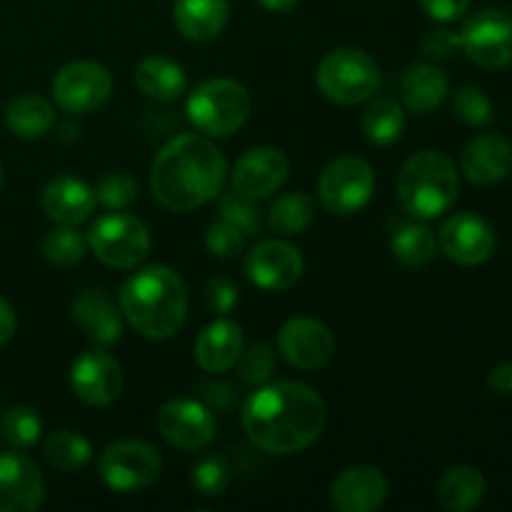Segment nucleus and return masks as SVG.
<instances>
[{"mask_svg":"<svg viewBox=\"0 0 512 512\" xmlns=\"http://www.w3.org/2000/svg\"><path fill=\"white\" fill-rule=\"evenodd\" d=\"M250 115V95L230 78L205 80L190 93L188 118L200 133L213 138H230L245 125Z\"/></svg>","mask_w":512,"mask_h":512,"instance_id":"5","label":"nucleus"},{"mask_svg":"<svg viewBox=\"0 0 512 512\" xmlns=\"http://www.w3.org/2000/svg\"><path fill=\"white\" fill-rule=\"evenodd\" d=\"M512 168V145L503 135H480L460 155V170L475 185L500 183Z\"/></svg>","mask_w":512,"mask_h":512,"instance_id":"20","label":"nucleus"},{"mask_svg":"<svg viewBox=\"0 0 512 512\" xmlns=\"http://www.w3.org/2000/svg\"><path fill=\"white\" fill-rule=\"evenodd\" d=\"M95 203L105 205L108 210H123L138 198V183L130 173H108L100 178V183L95 185Z\"/></svg>","mask_w":512,"mask_h":512,"instance_id":"36","label":"nucleus"},{"mask_svg":"<svg viewBox=\"0 0 512 512\" xmlns=\"http://www.w3.org/2000/svg\"><path fill=\"white\" fill-rule=\"evenodd\" d=\"M95 208V193L88 183L73 175L53 178L43 190V210L53 223L80 225Z\"/></svg>","mask_w":512,"mask_h":512,"instance_id":"21","label":"nucleus"},{"mask_svg":"<svg viewBox=\"0 0 512 512\" xmlns=\"http://www.w3.org/2000/svg\"><path fill=\"white\" fill-rule=\"evenodd\" d=\"M135 85L148 98L168 103V100L180 98L185 93L188 78L175 60L163 58V55H150V58L140 60V65L135 68Z\"/></svg>","mask_w":512,"mask_h":512,"instance_id":"26","label":"nucleus"},{"mask_svg":"<svg viewBox=\"0 0 512 512\" xmlns=\"http://www.w3.org/2000/svg\"><path fill=\"white\" fill-rule=\"evenodd\" d=\"M98 470L115 493H138L160 478L163 460L145 440H115L100 453Z\"/></svg>","mask_w":512,"mask_h":512,"instance_id":"8","label":"nucleus"},{"mask_svg":"<svg viewBox=\"0 0 512 512\" xmlns=\"http://www.w3.org/2000/svg\"><path fill=\"white\" fill-rule=\"evenodd\" d=\"M490 390L500 395H512V363H500L488 375Z\"/></svg>","mask_w":512,"mask_h":512,"instance_id":"44","label":"nucleus"},{"mask_svg":"<svg viewBox=\"0 0 512 512\" xmlns=\"http://www.w3.org/2000/svg\"><path fill=\"white\" fill-rule=\"evenodd\" d=\"M400 95L413 113H433L448 95V78L430 63H413L400 78Z\"/></svg>","mask_w":512,"mask_h":512,"instance_id":"25","label":"nucleus"},{"mask_svg":"<svg viewBox=\"0 0 512 512\" xmlns=\"http://www.w3.org/2000/svg\"><path fill=\"white\" fill-rule=\"evenodd\" d=\"M70 388L93 408L115 403L123 390V373L113 355L103 350H85L70 365Z\"/></svg>","mask_w":512,"mask_h":512,"instance_id":"13","label":"nucleus"},{"mask_svg":"<svg viewBox=\"0 0 512 512\" xmlns=\"http://www.w3.org/2000/svg\"><path fill=\"white\" fill-rule=\"evenodd\" d=\"M460 48V33L448 28H430L423 35V53L433 60L453 58L455 50Z\"/></svg>","mask_w":512,"mask_h":512,"instance_id":"41","label":"nucleus"},{"mask_svg":"<svg viewBox=\"0 0 512 512\" xmlns=\"http://www.w3.org/2000/svg\"><path fill=\"white\" fill-rule=\"evenodd\" d=\"M0 185H3V168H0Z\"/></svg>","mask_w":512,"mask_h":512,"instance_id":"47","label":"nucleus"},{"mask_svg":"<svg viewBox=\"0 0 512 512\" xmlns=\"http://www.w3.org/2000/svg\"><path fill=\"white\" fill-rule=\"evenodd\" d=\"M245 238L248 235L238 228L230 220H218L208 228V235H205V245H208L210 253L215 258H235V255L243 253L245 248Z\"/></svg>","mask_w":512,"mask_h":512,"instance_id":"38","label":"nucleus"},{"mask_svg":"<svg viewBox=\"0 0 512 512\" xmlns=\"http://www.w3.org/2000/svg\"><path fill=\"white\" fill-rule=\"evenodd\" d=\"M190 485L203 498H218L228 490L230 485V468L223 458L218 455H208L195 463L193 473H190Z\"/></svg>","mask_w":512,"mask_h":512,"instance_id":"35","label":"nucleus"},{"mask_svg":"<svg viewBox=\"0 0 512 512\" xmlns=\"http://www.w3.org/2000/svg\"><path fill=\"white\" fill-rule=\"evenodd\" d=\"M315 205L305 193H288L275 200L268 210V225L280 235H298L313 223Z\"/></svg>","mask_w":512,"mask_h":512,"instance_id":"32","label":"nucleus"},{"mask_svg":"<svg viewBox=\"0 0 512 512\" xmlns=\"http://www.w3.org/2000/svg\"><path fill=\"white\" fill-rule=\"evenodd\" d=\"M43 455L50 468L60 470V473H75V470L85 468L90 463L93 448H90L88 438H83L80 433H73V430H55L45 440Z\"/></svg>","mask_w":512,"mask_h":512,"instance_id":"31","label":"nucleus"},{"mask_svg":"<svg viewBox=\"0 0 512 512\" xmlns=\"http://www.w3.org/2000/svg\"><path fill=\"white\" fill-rule=\"evenodd\" d=\"M43 253L53 265L68 268V265L80 263L85 258L88 238H83L73 225H60L43 238Z\"/></svg>","mask_w":512,"mask_h":512,"instance_id":"33","label":"nucleus"},{"mask_svg":"<svg viewBox=\"0 0 512 512\" xmlns=\"http://www.w3.org/2000/svg\"><path fill=\"white\" fill-rule=\"evenodd\" d=\"M420 5L433 20L450 23V20H458L468 10L470 0H420Z\"/></svg>","mask_w":512,"mask_h":512,"instance_id":"42","label":"nucleus"},{"mask_svg":"<svg viewBox=\"0 0 512 512\" xmlns=\"http://www.w3.org/2000/svg\"><path fill=\"white\" fill-rule=\"evenodd\" d=\"M278 350L295 368L318 370L333 358L335 338L320 320L293 318L280 328Z\"/></svg>","mask_w":512,"mask_h":512,"instance_id":"16","label":"nucleus"},{"mask_svg":"<svg viewBox=\"0 0 512 512\" xmlns=\"http://www.w3.org/2000/svg\"><path fill=\"white\" fill-rule=\"evenodd\" d=\"M240 373H243V380L250 385H263L265 380L273 375L275 368V355L270 350V345L258 343L248 350L245 355H240Z\"/></svg>","mask_w":512,"mask_h":512,"instance_id":"40","label":"nucleus"},{"mask_svg":"<svg viewBox=\"0 0 512 512\" xmlns=\"http://www.w3.org/2000/svg\"><path fill=\"white\" fill-rule=\"evenodd\" d=\"M45 483L23 453L0 455V512H33L43 505Z\"/></svg>","mask_w":512,"mask_h":512,"instance_id":"18","label":"nucleus"},{"mask_svg":"<svg viewBox=\"0 0 512 512\" xmlns=\"http://www.w3.org/2000/svg\"><path fill=\"white\" fill-rule=\"evenodd\" d=\"M458 185L453 160L440 150H423L400 168L395 190L405 213L430 220L450 210L458 198Z\"/></svg>","mask_w":512,"mask_h":512,"instance_id":"4","label":"nucleus"},{"mask_svg":"<svg viewBox=\"0 0 512 512\" xmlns=\"http://www.w3.org/2000/svg\"><path fill=\"white\" fill-rule=\"evenodd\" d=\"M73 318L83 328V333L100 345L118 343L123 335L118 308L100 290H85L73 300Z\"/></svg>","mask_w":512,"mask_h":512,"instance_id":"23","label":"nucleus"},{"mask_svg":"<svg viewBox=\"0 0 512 512\" xmlns=\"http://www.w3.org/2000/svg\"><path fill=\"white\" fill-rule=\"evenodd\" d=\"M210 300H213L215 310L228 313V310L238 303V290H235L228 280H213V283H210Z\"/></svg>","mask_w":512,"mask_h":512,"instance_id":"43","label":"nucleus"},{"mask_svg":"<svg viewBox=\"0 0 512 512\" xmlns=\"http://www.w3.org/2000/svg\"><path fill=\"white\" fill-rule=\"evenodd\" d=\"M193 353L205 373H225L243 355V328L235 320H215L200 330Z\"/></svg>","mask_w":512,"mask_h":512,"instance_id":"22","label":"nucleus"},{"mask_svg":"<svg viewBox=\"0 0 512 512\" xmlns=\"http://www.w3.org/2000/svg\"><path fill=\"white\" fill-rule=\"evenodd\" d=\"M260 3H263V8L273 10V13H285V10L293 8L298 0H260Z\"/></svg>","mask_w":512,"mask_h":512,"instance_id":"46","label":"nucleus"},{"mask_svg":"<svg viewBox=\"0 0 512 512\" xmlns=\"http://www.w3.org/2000/svg\"><path fill=\"white\" fill-rule=\"evenodd\" d=\"M55 103L70 115H88L103 108L113 95V75L93 60H75L53 78Z\"/></svg>","mask_w":512,"mask_h":512,"instance_id":"10","label":"nucleus"},{"mask_svg":"<svg viewBox=\"0 0 512 512\" xmlns=\"http://www.w3.org/2000/svg\"><path fill=\"white\" fill-rule=\"evenodd\" d=\"M5 123H8L10 133L18 135V138H43L53 128L55 110L40 95H20V98L10 100L8 108H5Z\"/></svg>","mask_w":512,"mask_h":512,"instance_id":"28","label":"nucleus"},{"mask_svg":"<svg viewBox=\"0 0 512 512\" xmlns=\"http://www.w3.org/2000/svg\"><path fill=\"white\" fill-rule=\"evenodd\" d=\"M375 173L363 158L343 155L320 173L318 198L333 215H353L365 208L373 195Z\"/></svg>","mask_w":512,"mask_h":512,"instance_id":"9","label":"nucleus"},{"mask_svg":"<svg viewBox=\"0 0 512 512\" xmlns=\"http://www.w3.org/2000/svg\"><path fill=\"white\" fill-rule=\"evenodd\" d=\"M405 130V113L395 98H375L363 113V133L373 145L398 143Z\"/></svg>","mask_w":512,"mask_h":512,"instance_id":"30","label":"nucleus"},{"mask_svg":"<svg viewBox=\"0 0 512 512\" xmlns=\"http://www.w3.org/2000/svg\"><path fill=\"white\" fill-rule=\"evenodd\" d=\"M220 215L230 223L238 225L245 235H255L263 228V220H260V210L255 208L253 200L240 198L238 193H230L225 198H220Z\"/></svg>","mask_w":512,"mask_h":512,"instance_id":"39","label":"nucleus"},{"mask_svg":"<svg viewBox=\"0 0 512 512\" xmlns=\"http://www.w3.org/2000/svg\"><path fill=\"white\" fill-rule=\"evenodd\" d=\"M460 48L480 68H508L512 65V15L498 8L475 13L460 30Z\"/></svg>","mask_w":512,"mask_h":512,"instance_id":"11","label":"nucleus"},{"mask_svg":"<svg viewBox=\"0 0 512 512\" xmlns=\"http://www.w3.org/2000/svg\"><path fill=\"white\" fill-rule=\"evenodd\" d=\"M290 163L283 150L278 148H253L240 155L233 170V193L245 200H263L283 188L288 180Z\"/></svg>","mask_w":512,"mask_h":512,"instance_id":"15","label":"nucleus"},{"mask_svg":"<svg viewBox=\"0 0 512 512\" xmlns=\"http://www.w3.org/2000/svg\"><path fill=\"white\" fill-rule=\"evenodd\" d=\"M438 248L435 233L428 225L420 223H398L390 238V250L395 258L408 268H420V265L430 263Z\"/></svg>","mask_w":512,"mask_h":512,"instance_id":"29","label":"nucleus"},{"mask_svg":"<svg viewBox=\"0 0 512 512\" xmlns=\"http://www.w3.org/2000/svg\"><path fill=\"white\" fill-rule=\"evenodd\" d=\"M453 110L463 123L468 125H485L493 120V103H490L488 95L483 93L475 85H465L455 93Z\"/></svg>","mask_w":512,"mask_h":512,"instance_id":"37","label":"nucleus"},{"mask_svg":"<svg viewBox=\"0 0 512 512\" xmlns=\"http://www.w3.org/2000/svg\"><path fill=\"white\" fill-rule=\"evenodd\" d=\"M15 325H18V320H15L13 308H10L8 300L0 298V345H5L10 338H13Z\"/></svg>","mask_w":512,"mask_h":512,"instance_id":"45","label":"nucleus"},{"mask_svg":"<svg viewBox=\"0 0 512 512\" xmlns=\"http://www.w3.org/2000/svg\"><path fill=\"white\" fill-rule=\"evenodd\" d=\"M320 93L338 105H358L370 100L380 88V68L368 53L358 48H338L318 65Z\"/></svg>","mask_w":512,"mask_h":512,"instance_id":"6","label":"nucleus"},{"mask_svg":"<svg viewBox=\"0 0 512 512\" xmlns=\"http://www.w3.org/2000/svg\"><path fill=\"white\" fill-rule=\"evenodd\" d=\"M303 268L300 250L285 240H265L255 245L245 258V273L250 283L268 293H283L293 288L303 275Z\"/></svg>","mask_w":512,"mask_h":512,"instance_id":"12","label":"nucleus"},{"mask_svg":"<svg viewBox=\"0 0 512 512\" xmlns=\"http://www.w3.org/2000/svg\"><path fill=\"white\" fill-rule=\"evenodd\" d=\"M240 420L255 448L273 455H293L320 438L328 410L310 385L283 380L255 390L245 400Z\"/></svg>","mask_w":512,"mask_h":512,"instance_id":"1","label":"nucleus"},{"mask_svg":"<svg viewBox=\"0 0 512 512\" xmlns=\"http://www.w3.org/2000/svg\"><path fill=\"white\" fill-rule=\"evenodd\" d=\"M228 0H175L173 20L188 40L203 43L223 33L228 23Z\"/></svg>","mask_w":512,"mask_h":512,"instance_id":"24","label":"nucleus"},{"mask_svg":"<svg viewBox=\"0 0 512 512\" xmlns=\"http://www.w3.org/2000/svg\"><path fill=\"white\" fill-rule=\"evenodd\" d=\"M228 160L223 150L200 135H178L170 140L150 168V190L163 208L190 213L210 203L223 190Z\"/></svg>","mask_w":512,"mask_h":512,"instance_id":"2","label":"nucleus"},{"mask_svg":"<svg viewBox=\"0 0 512 512\" xmlns=\"http://www.w3.org/2000/svg\"><path fill=\"white\" fill-rule=\"evenodd\" d=\"M388 500V480L378 468L355 465L330 485V503L340 512H373Z\"/></svg>","mask_w":512,"mask_h":512,"instance_id":"19","label":"nucleus"},{"mask_svg":"<svg viewBox=\"0 0 512 512\" xmlns=\"http://www.w3.org/2000/svg\"><path fill=\"white\" fill-rule=\"evenodd\" d=\"M3 433L13 448L28 450L40 440L43 423H40L38 413H35L33 408H28V405H15V408H10L8 415H5Z\"/></svg>","mask_w":512,"mask_h":512,"instance_id":"34","label":"nucleus"},{"mask_svg":"<svg viewBox=\"0 0 512 512\" xmlns=\"http://www.w3.org/2000/svg\"><path fill=\"white\" fill-rule=\"evenodd\" d=\"M485 498V478L473 465H455L440 478L438 503L450 512H468Z\"/></svg>","mask_w":512,"mask_h":512,"instance_id":"27","label":"nucleus"},{"mask_svg":"<svg viewBox=\"0 0 512 512\" xmlns=\"http://www.w3.org/2000/svg\"><path fill=\"white\" fill-rule=\"evenodd\" d=\"M120 313L143 338H173L188 315V290L183 278L165 265H153L130 275L120 288Z\"/></svg>","mask_w":512,"mask_h":512,"instance_id":"3","label":"nucleus"},{"mask_svg":"<svg viewBox=\"0 0 512 512\" xmlns=\"http://www.w3.org/2000/svg\"><path fill=\"white\" fill-rule=\"evenodd\" d=\"M438 245L455 263L480 265L493 255L495 233L478 215L458 213L440 225Z\"/></svg>","mask_w":512,"mask_h":512,"instance_id":"17","label":"nucleus"},{"mask_svg":"<svg viewBox=\"0 0 512 512\" xmlns=\"http://www.w3.org/2000/svg\"><path fill=\"white\" fill-rule=\"evenodd\" d=\"M88 248L108 268L130 270L148 258L150 233L135 215L110 213L95 220L88 233Z\"/></svg>","mask_w":512,"mask_h":512,"instance_id":"7","label":"nucleus"},{"mask_svg":"<svg viewBox=\"0 0 512 512\" xmlns=\"http://www.w3.org/2000/svg\"><path fill=\"white\" fill-rule=\"evenodd\" d=\"M155 428L173 448L180 450H203L215 438L213 413L190 398L165 403L155 418Z\"/></svg>","mask_w":512,"mask_h":512,"instance_id":"14","label":"nucleus"}]
</instances>
